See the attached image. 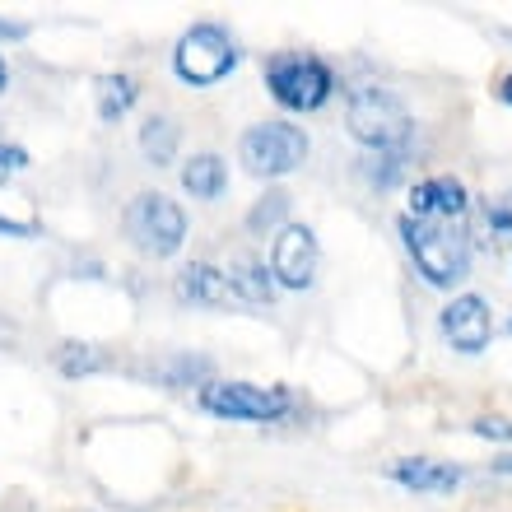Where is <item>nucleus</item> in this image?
<instances>
[{
	"label": "nucleus",
	"mask_w": 512,
	"mask_h": 512,
	"mask_svg": "<svg viewBox=\"0 0 512 512\" xmlns=\"http://www.w3.org/2000/svg\"><path fill=\"white\" fill-rule=\"evenodd\" d=\"M80 354H70V345H66V354H61V373H94V368H103V359H94V354H84V345H75Z\"/></svg>",
	"instance_id": "obj_20"
},
{
	"label": "nucleus",
	"mask_w": 512,
	"mask_h": 512,
	"mask_svg": "<svg viewBox=\"0 0 512 512\" xmlns=\"http://www.w3.org/2000/svg\"><path fill=\"white\" fill-rule=\"evenodd\" d=\"M229 187V168L219 154H196V159L182 168V191L191 201H219Z\"/></svg>",
	"instance_id": "obj_13"
},
{
	"label": "nucleus",
	"mask_w": 512,
	"mask_h": 512,
	"mask_svg": "<svg viewBox=\"0 0 512 512\" xmlns=\"http://www.w3.org/2000/svg\"><path fill=\"white\" fill-rule=\"evenodd\" d=\"M471 433L475 438H489V443H512V419H475Z\"/></svg>",
	"instance_id": "obj_19"
},
{
	"label": "nucleus",
	"mask_w": 512,
	"mask_h": 512,
	"mask_svg": "<svg viewBox=\"0 0 512 512\" xmlns=\"http://www.w3.org/2000/svg\"><path fill=\"white\" fill-rule=\"evenodd\" d=\"M0 233H10V238H33L38 229H33V224H19V219H5V215H0Z\"/></svg>",
	"instance_id": "obj_22"
},
{
	"label": "nucleus",
	"mask_w": 512,
	"mask_h": 512,
	"mask_svg": "<svg viewBox=\"0 0 512 512\" xmlns=\"http://www.w3.org/2000/svg\"><path fill=\"white\" fill-rule=\"evenodd\" d=\"M28 168V149H19V145H0V182L10 173H24Z\"/></svg>",
	"instance_id": "obj_21"
},
{
	"label": "nucleus",
	"mask_w": 512,
	"mask_h": 512,
	"mask_svg": "<svg viewBox=\"0 0 512 512\" xmlns=\"http://www.w3.org/2000/svg\"><path fill=\"white\" fill-rule=\"evenodd\" d=\"M438 326H443V336L452 340V350H461V354L489 350V336H494L489 303H485V298H475V294L452 298V303L443 308V317H438Z\"/></svg>",
	"instance_id": "obj_9"
},
{
	"label": "nucleus",
	"mask_w": 512,
	"mask_h": 512,
	"mask_svg": "<svg viewBox=\"0 0 512 512\" xmlns=\"http://www.w3.org/2000/svg\"><path fill=\"white\" fill-rule=\"evenodd\" d=\"M5 84H10V70H5V61H0V94H5Z\"/></svg>",
	"instance_id": "obj_26"
},
{
	"label": "nucleus",
	"mask_w": 512,
	"mask_h": 512,
	"mask_svg": "<svg viewBox=\"0 0 512 512\" xmlns=\"http://www.w3.org/2000/svg\"><path fill=\"white\" fill-rule=\"evenodd\" d=\"M345 126L359 145L378 149V154H396L405 149L415 122H410V112L405 103L391 89H378V84H368V89H354L350 103H345Z\"/></svg>",
	"instance_id": "obj_2"
},
{
	"label": "nucleus",
	"mask_w": 512,
	"mask_h": 512,
	"mask_svg": "<svg viewBox=\"0 0 512 512\" xmlns=\"http://www.w3.org/2000/svg\"><path fill=\"white\" fill-rule=\"evenodd\" d=\"M238 42L229 38V28L219 24H191L182 38H177L173 52V70L177 80H187L191 89H210L238 66Z\"/></svg>",
	"instance_id": "obj_4"
},
{
	"label": "nucleus",
	"mask_w": 512,
	"mask_h": 512,
	"mask_svg": "<svg viewBox=\"0 0 512 512\" xmlns=\"http://www.w3.org/2000/svg\"><path fill=\"white\" fill-rule=\"evenodd\" d=\"M135 98H140V89H135L131 75H103L98 80V117L103 122H122L126 112L135 108Z\"/></svg>",
	"instance_id": "obj_15"
},
{
	"label": "nucleus",
	"mask_w": 512,
	"mask_h": 512,
	"mask_svg": "<svg viewBox=\"0 0 512 512\" xmlns=\"http://www.w3.org/2000/svg\"><path fill=\"white\" fill-rule=\"evenodd\" d=\"M238 159H243L247 173H256V177H284L308 159V135L289 122H261L243 135Z\"/></svg>",
	"instance_id": "obj_7"
},
{
	"label": "nucleus",
	"mask_w": 512,
	"mask_h": 512,
	"mask_svg": "<svg viewBox=\"0 0 512 512\" xmlns=\"http://www.w3.org/2000/svg\"><path fill=\"white\" fill-rule=\"evenodd\" d=\"M126 233H131V243L145 256H173L177 247L187 243V215L163 191H140L126 205Z\"/></svg>",
	"instance_id": "obj_5"
},
{
	"label": "nucleus",
	"mask_w": 512,
	"mask_h": 512,
	"mask_svg": "<svg viewBox=\"0 0 512 512\" xmlns=\"http://www.w3.org/2000/svg\"><path fill=\"white\" fill-rule=\"evenodd\" d=\"M28 38V24H14V19H0V42H19Z\"/></svg>",
	"instance_id": "obj_23"
},
{
	"label": "nucleus",
	"mask_w": 512,
	"mask_h": 512,
	"mask_svg": "<svg viewBox=\"0 0 512 512\" xmlns=\"http://www.w3.org/2000/svg\"><path fill=\"white\" fill-rule=\"evenodd\" d=\"M224 280H229L233 298H243V303H270L275 298V280H270V270L261 266V261H252V256H238L229 270H224Z\"/></svg>",
	"instance_id": "obj_14"
},
{
	"label": "nucleus",
	"mask_w": 512,
	"mask_h": 512,
	"mask_svg": "<svg viewBox=\"0 0 512 512\" xmlns=\"http://www.w3.org/2000/svg\"><path fill=\"white\" fill-rule=\"evenodd\" d=\"M270 280L284 289H308L317 280V238L308 224H284L270 243Z\"/></svg>",
	"instance_id": "obj_8"
},
{
	"label": "nucleus",
	"mask_w": 512,
	"mask_h": 512,
	"mask_svg": "<svg viewBox=\"0 0 512 512\" xmlns=\"http://www.w3.org/2000/svg\"><path fill=\"white\" fill-rule=\"evenodd\" d=\"M140 149L154 168H168L177 159V126L168 117H149L145 131H140Z\"/></svg>",
	"instance_id": "obj_16"
},
{
	"label": "nucleus",
	"mask_w": 512,
	"mask_h": 512,
	"mask_svg": "<svg viewBox=\"0 0 512 512\" xmlns=\"http://www.w3.org/2000/svg\"><path fill=\"white\" fill-rule=\"evenodd\" d=\"M499 98H503V103H508V108H512V75H503V84H499Z\"/></svg>",
	"instance_id": "obj_25"
},
{
	"label": "nucleus",
	"mask_w": 512,
	"mask_h": 512,
	"mask_svg": "<svg viewBox=\"0 0 512 512\" xmlns=\"http://www.w3.org/2000/svg\"><path fill=\"white\" fill-rule=\"evenodd\" d=\"M489 471H494V475H512V457H499L494 466H489Z\"/></svg>",
	"instance_id": "obj_24"
},
{
	"label": "nucleus",
	"mask_w": 512,
	"mask_h": 512,
	"mask_svg": "<svg viewBox=\"0 0 512 512\" xmlns=\"http://www.w3.org/2000/svg\"><path fill=\"white\" fill-rule=\"evenodd\" d=\"M480 224H485V233L494 238V247H508L512 243V191H503V196H494V201L485 205Z\"/></svg>",
	"instance_id": "obj_18"
},
{
	"label": "nucleus",
	"mask_w": 512,
	"mask_h": 512,
	"mask_svg": "<svg viewBox=\"0 0 512 512\" xmlns=\"http://www.w3.org/2000/svg\"><path fill=\"white\" fill-rule=\"evenodd\" d=\"M289 391L284 387H252V382H205L201 410L215 419H247V424H270L289 415Z\"/></svg>",
	"instance_id": "obj_6"
},
{
	"label": "nucleus",
	"mask_w": 512,
	"mask_h": 512,
	"mask_svg": "<svg viewBox=\"0 0 512 512\" xmlns=\"http://www.w3.org/2000/svg\"><path fill=\"white\" fill-rule=\"evenodd\" d=\"M401 238L405 252L415 256L419 275L433 284V289H452L471 275V233L461 229L457 219H415L401 215Z\"/></svg>",
	"instance_id": "obj_1"
},
{
	"label": "nucleus",
	"mask_w": 512,
	"mask_h": 512,
	"mask_svg": "<svg viewBox=\"0 0 512 512\" xmlns=\"http://www.w3.org/2000/svg\"><path fill=\"white\" fill-rule=\"evenodd\" d=\"M177 298L182 303H201V308H224L233 298L224 270L210 266V261H191V266L177 270Z\"/></svg>",
	"instance_id": "obj_12"
},
{
	"label": "nucleus",
	"mask_w": 512,
	"mask_h": 512,
	"mask_svg": "<svg viewBox=\"0 0 512 512\" xmlns=\"http://www.w3.org/2000/svg\"><path fill=\"white\" fill-rule=\"evenodd\" d=\"M284 215H289V196L284 191H266L256 210L247 215V229L252 233H270V229H284Z\"/></svg>",
	"instance_id": "obj_17"
},
{
	"label": "nucleus",
	"mask_w": 512,
	"mask_h": 512,
	"mask_svg": "<svg viewBox=\"0 0 512 512\" xmlns=\"http://www.w3.org/2000/svg\"><path fill=\"white\" fill-rule=\"evenodd\" d=\"M387 475L396 485L415 489V494H452L461 485V466H447V461H429V457H401L391 461Z\"/></svg>",
	"instance_id": "obj_11"
},
{
	"label": "nucleus",
	"mask_w": 512,
	"mask_h": 512,
	"mask_svg": "<svg viewBox=\"0 0 512 512\" xmlns=\"http://www.w3.org/2000/svg\"><path fill=\"white\" fill-rule=\"evenodd\" d=\"M471 205V191L457 177H424L410 191V215L415 219H461Z\"/></svg>",
	"instance_id": "obj_10"
},
{
	"label": "nucleus",
	"mask_w": 512,
	"mask_h": 512,
	"mask_svg": "<svg viewBox=\"0 0 512 512\" xmlns=\"http://www.w3.org/2000/svg\"><path fill=\"white\" fill-rule=\"evenodd\" d=\"M266 89L270 98L289 112H317L326 98L336 94V75L326 61L303 52H280L266 61Z\"/></svg>",
	"instance_id": "obj_3"
}]
</instances>
